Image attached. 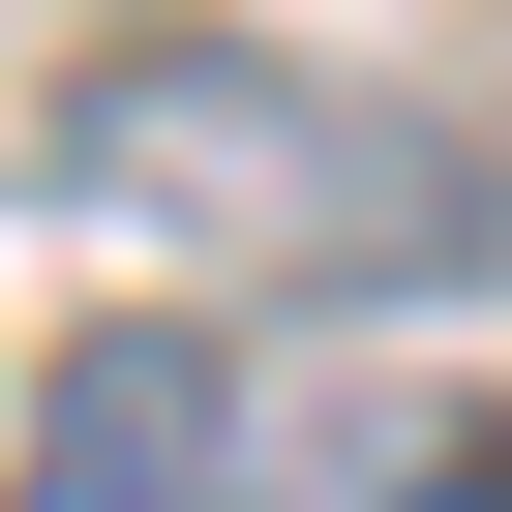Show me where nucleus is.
<instances>
[{
    "mask_svg": "<svg viewBox=\"0 0 512 512\" xmlns=\"http://www.w3.org/2000/svg\"><path fill=\"white\" fill-rule=\"evenodd\" d=\"M61 181H91L121 241H211V272H452V241H512L482 151L332 121V91H272V61H121V91L61 121Z\"/></svg>",
    "mask_w": 512,
    "mask_h": 512,
    "instance_id": "obj_1",
    "label": "nucleus"
},
{
    "mask_svg": "<svg viewBox=\"0 0 512 512\" xmlns=\"http://www.w3.org/2000/svg\"><path fill=\"white\" fill-rule=\"evenodd\" d=\"M211 482H241V392H211V332H91L0 512H211Z\"/></svg>",
    "mask_w": 512,
    "mask_h": 512,
    "instance_id": "obj_2",
    "label": "nucleus"
}]
</instances>
